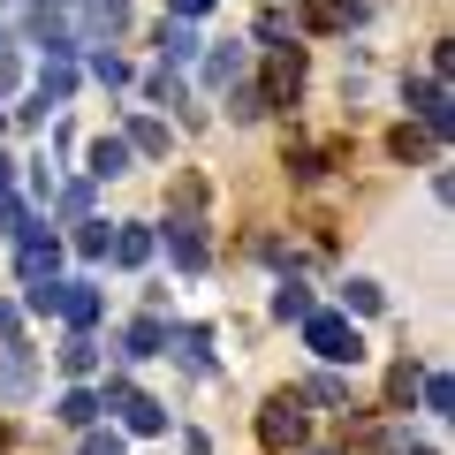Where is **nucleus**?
I'll return each instance as SVG.
<instances>
[{
  "label": "nucleus",
  "mask_w": 455,
  "mask_h": 455,
  "mask_svg": "<svg viewBox=\"0 0 455 455\" xmlns=\"http://www.w3.org/2000/svg\"><path fill=\"white\" fill-rule=\"evenodd\" d=\"M296 326H304V349H311V357H326V364H357L364 357L357 326L341 319V311H311V319H296Z\"/></svg>",
  "instance_id": "nucleus-1"
},
{
  "label": "nucleus",
  "mask_w": 455,
  "mask_h": 455,
  "mask_svg": "<svg viewBox=\"0 0 455 455\" xmlns=\"http://www.w3.org/2000/svg\"><path fill=\"white\" fill-rule=\"evenodd\" d=\"M259 440H266V448H304V395H296V387H281L274 395V403H266L259 410Z\"/></svg>",
  "instance_id": "nucleus-2"
},
{
  "label": "nucleus",
  "mask_w": 455,
  "mask_h": 455,
  "mask_svg": "<svg viewBox=\"0 0 455 455\" xmlns=\"http://www.w3.org/2000/svg\"><path fill=\"white\" fill-rule=\"evenodd\" d=\"M167 251H175V266H182V274H205V259H212L205 220H197V212H175V220H167Z\"/></svg>",
  "instance_id": "nucleus-3"
},
{
  "label": "nucleus",
  "mask_w": 455,
  "mask_h": 455,
  "mask_svg": "<svg viewBox=\"0 0 455 455\" xmlns=\"http://www.w3.org/2000/svg\"><path fill=\"white\" fill-rule=\"evenodd\" d=\"M53 266H61V243H53L46 228H31V235L16 243V274L23 281H53Z\"/></svg>",
  "instance_id": "nucleus-4"
},
{
  "label": "nucleus",
  "mask_w": 455,
  "mask_h": 455,
  "mask_svg": "<svg viewBox=\"0 0 455 455\" xmlns=\"http://www.w3.org/2000/svg\"><path fill=\"white\" fill-rule=\"evenodd\" d=\"M403 99L425 114V122H433V137H448V130H455V107H448V92H440V76H418V84H403Z\"/></svg>",
  "instance_id": "nucleus-5"
},
{
  "label": "nucleus",
  "mask_w": 455,
  "mask_h": 455,
  "mask_svg": "<svg viewBox=\"0 0 455 455\" xmlns=\"http://www.w3.org/2000/svg\"><path fill=\"white\" fill-rule=\"evenodd\" d=\"M23 38H38V46H46V53H68V16H61V8H46V0H38L31 16H23Z\"/></svg>",
  "instance_id": "nucleus-6"
},
{
  "label": "nucleus",
  "mask_w": 455,
  "mask_h": 455,
  "mask_svg": "<svg viewBox=\"0 0 455 455\" xmlns=\"http://www.w3.org/2000/svg\"><path fill=\"white\" fill-rule=\"evenodd\" d=\"M61 319L76 326V334L99 326V289H92V281H61Z\"/></svg>",
  "instance_id": "nucleus-7"
},
{
  "label": "nucleus",
  "mask_w": 455,
  "mask_h": 455,
  "mask_svg": "<svg viewBox=\"0 0 455 455\" xmlns=\"http://www.w3.org/2000/svg\"><path fill=\"white\" fill-rule=\"evenodd\" d=\"M296 84H304V53L281 46V53H274V68H266V99H296Z\"/></svg>",
  "instance_id": "nucleus-8"
},
{
  "label": "nucleus",
  "mask_w": 455,
  "mask_h": 455,
  "mask_svg": "<svg viewBox=\"0 0 455 455\" xmlns=\"http://www.w3.org/2000/svg\"><path fill=\"white\" fill-rule=\"evenodd\" d=\"M68 92H76V68H68V53H53V61L38 68V107H61Z\"/></svg>",
  "instance_id": "nucleus-9"
},
{
  "label": "nucleus",
  "mask_w": 455,
  "mask_h": 455,
  "mask_svg": "<svg viewBox=\"0 0 455 455\" xmlns=\"http://www.w3.org/2000/svg\"><path fill=\"white\" fill-rule=\"evenodd\" d=\"M167 341H175V357L190 364V372H212V334H205V326H175Z\"/></svg>",
  "instance_id": "nucleus-10"
},
{
  "label": "nucleus",
  "mask_w": 455,
  "mask_h": 455,
  "mask_svg": "<svg viewBox=\"0 0 455 455\" xmlns=\"http://www.w3.org/2000/svg\"><path fill=\"white\" fill-rule=\"evenodd\" d=\"M152 46L167 53V68H182V61H197V31H190V23H160V31H152Z\"/></svg>",
  "instance_id": "nucleus-11"
},
{
  "label": "nucleus",
  "mask_w": 455,
  "mask_h": 455,
  "mask_svg": "<svg viewBox=\"0 0 455 455\" xmlns=\"http://www.w3.org/2000/svg\"><path fill=\"white\" fill-rule=\"evenodd\" d=\"M122 23H130V0H84V31L92 38H114Z\"/></svg>",
  "instance_id": "nucleus-12"
},
{
  "label": "nucleus",
  "mask_w": 455,
  "mask_h": 455,
  "mask_svg": "<svg viewBox=\"0 0 455 455\" xmlns=\"http://www.w3.org/2000/svg\"><path fill=\"white\" fill-rule=\"evenodd\" d=\"M160 349H167V326H160V319H137L130 334H122V357H130V364H137V357H160Z\"/></svg>",
  "instance_id": "nucleus-13"
},
{
  "label": "nucleus",
  "mask_w": 455,
  "mask_h": 455,
  "mask_svg": "<svg viewBox=\"0 0 455 455\" xmlns=\"http://www.w3.org/2000/svg\"><path fill=\"white\" fill-rule=\"evenodd\" d=\"M114 175H130V145L122 137H99L92 145V182H114Z\"/></svg>",
  "instance_id": "nucleus-14"
},
{
  "label": "nucleus",
  "mask_w": 455,
  "mask_h": 455,
  "mask_svg": "<svg viewBox=\"0 0 455 455\" xmlns=\"http://www.w3.org/2000/svg\"><path fill=\"white\" fill-rule=\"evenodd\" d=\"M61 372H68V379H92V372H99V341H92V334H68V341H61Z\"/></svg>",
  "instance_id": "nucleus-15"
},
{
  "label": "nucleus",
  "mask_w": 455,
  "mask_h": 455,
  "mask_svg": "<svg viewBox=\"0 0 455 455\" xmlns=\"http://www.w3.org/2000/svg\"><path fill=\"white\" fill-rule=\"evenodd\" d=\"M243 61H251V53L235 46V38H228V46H212V53H205V84H235V76H243Z\"/></svg>",
  "instance_id": "nucleus-16"
},
{
  "label": "nucleus",
  "mask_w": 455,
  "mask_h": 455,
  "mask_svg": "<svg viewBox=\"0 0 455 455\" xmlns=\"http://www.w3.org/2000/svg\"><path fill=\"white\" fill-rule=\"evenodd\" d=\"M122 145H137V152H145V160H167V122H152V114H137V122H130V137H122Z\"/></svg>",
  "instance_id": "nucleus-17"
},
{
  "label": "nucleus",
  "mask_w": 455,
  "mask_h": 455,
  "mask_svg": "<svg viewBox=\"0 0 455 455\" xmlns=\"http://www.w3.org/2000/svg\"><path fill=\"white\" fill-rule=\"evenodd\" d=\"M122 418H130V433H167V410L152 403V395H130V403H122Z\"/></svg>",
  "instance_id": "nucleus-18"
},
{
  "label": "nucleus",
  "mask_w": 455,
  "mask_h": 455,
  "mask_svg": "<svg viewBox=\"0 0 455 455\" xmlns=\"http://www.w3.org/2000/svg\"><path fill=\"white\" fill-rule=\"evenodd\" d=\"M114 259H122V266H145L152 259V228H114Z\"/></svg>",
  "instance_id": "nucleus-19"
},
{
  "label": "nucleus",
  "mask_w": 455,
  "mask_h": 455,
  "mask_svg": "<svg viewBox=\"0 0 455 455\" xmlns=\"http://www.w3.org/2000/svg\"><path fill=\"white\" fill-rule=\"evenodd\" d=\"M92 418H99V395L92 387H68L61 395V425H92Z\"/></svg>",
  "instance_id": "nucleus-20"
},
{
  "label": "nucleus",
  "mask_w": 455,
  "mask_h": 455,
  "mask_svg": "<svg viewBox=\"0 0 455 455\" xmlns=\"http://www.w3.org/2000/svg\"><path fill=\"white\" fill-rule=\"evenodd\" d=\"M76 251H84V259H107V251H114V228L107 220H84L76 228Z\"/></svg>",
  "instance_id": "nucleus-21"
},
{
  "label": "nucleus",
  "mask_w": 455,
  "mask_h": 455,
  "mask_svg": "<svg viewBox=\"0 0 455 455\" xmlns=\"http://www.w3.org/2000/svg\"><path fill=\"white\" fill-rule=\"evenodd\" d=\"M274 319H311V296L296 289V281H281V289H274Z\"/></svg>",
  "instance_id": "nucleus-22"
},
{
  "label": "nucleus",
  "mask_w": 455,
  "mask_h": 455,
  "mask_svg": "<svg viewBox=\"0 0 455 455\" xmlns=\"http://www.w3.org/2000/svg\"><path fill=\"white\" fill-rule=\"evenodd\" d=\"M418 387H425V410H440V418L455 410V387H448V372H418Z\"/></svg>",
  "instance_id": "nucleus-23"
},
{
  "label": "nucleus",
  "mask_w": 455,
  "mask_h": 455,
  "mask_svg": "<svg viewBox=\"0 0 455 455\" xmlns=\"http://www.w3.org/2000/svg\"><path fill=\"white\" fill-rule=\"evenodd\" d=\"M84 455H130V440L107 433V425H84Z\"/></svg>",
  "instance_id": "nucleus-24"
},
{
  "label": "nucleus",
  "mask_w": 455,
  "mask_h": 455,
  "mask_svg": "<svg viewBox=\"0 0 455 455\" xmlns=\"http://www.w3.org/2000/svg\"><path fill=\"white\" fill-rule=\"evenodd\" d=\"M311 403H349V379H341V372H311Z\"/></svg>",
  "instance_id": "nucleus-25"
},
{
  "label": "nucleus",
  "mask_w": 455,
  "mask_h": 455,
  "mask_svg": "<svg viewBox=\"0 0 455 455\" xmlns=\"http://www.w3.org/2000/svg\"><path fill=\"white\" fill-rule=\"evenodd\" d=\"M92 76L114 92V84H130V61H122V53H92Z\"/></svg>",
  "instance_id": "nucleus-26"
},
{
  "label": "nucleus",
  "mask_w": 455,
  "mask_h": 455,
  "mask_svg": "<svg viewBox=\"0 0 455 455\" xmlns=\"http://www.w3.org/2000/svg\"><path fill=\"white\" fill-rule=\"evenodd\" d=\"M61 212H68V220H92V182H68V190H61Z\"/></svg>",
  "instance_id": "nucleus-27"
},
{
  "label": "nucleus",
  "mask_w": 455,
  "mask_h": 455,
  "mask_svg": "<svg viewBox=\"0 0 455 455\" xmlns=\"http://www.w3.org/2000/svg\"><path fill=\"white\" fill-rule=\"evenodd\" d=\"M341 304H349V311H379V281H349Z\"/></svg>",
  "instance_id": "nucleus-28"
},
{
  "label": "nucleus",
  "mask_w": 455,
  "mask_h": 455,
  "mask_svg": "<svg viewBox=\"0 0 455 455\" xmlns=\"http://www.w3.org/2000/svg\"><path fill=\"white\" fill-rule=\"evenodd\" d=\"M418 395V364H395V379H387V403H410Z\"/></svg>",
  "instance_id": "nucleus-29"
},
{
  "label": "nucleus",
  "mask_w": 455,
  "mask_h": 455,
  "mask_svg": "<svg viewBox=\"0 0 455 455\" xmlns=\"http://www.w3.org/2000/svg\"><path fill=\"white\" fill-rule=\"evenodd\" d=\"M251 114H266V92L259 84H235V122H251Z\"/></svg>",
  "instance_id": "nucleus-30"
},
{
  "label": "nucleus",
  "mask_w": 455,
  "mask_h": 455,
  "mask_svg": "<svg viewBox=\"0 0 455 455\" xmlns=\"http://www.w3.org/2000/svg\"><path fill=\"white\" fill-rule=\"evenodd\" d=\"M31 311H61V281H31V296H23Z\"/></svg>",
  "instance_id": "nucleus-31"
},
{
  "label": "nucleus",
  "mask_w": 455,
  "mask_h": 455,
  "mask_svg": "<svg viewBox=\"0 0 455 455\" xmlns=\"http://www.w3.org/2000/svg\"><path fill=\"white\" fill-rule=\"evenodd\" d=\"M152 99H167V107H182V76H175L167 61H160V76H152Z\"/></svg>",
  "instance_id": "nucleus-32"
},
{
  "label": "nucleus",
  "mask_w": 455,
  "mask_h": 455,
  "mask_svg": "<svg viewBox=\"0 0 455 455\" xmlns=\"http://www.w3.org/2000/svg\"><path fill=\"white\" fill-rule=\"evenodd\" d=\"M387 145H395V160H418V152H425V137H418V130H395Z\"/></svg>",
  "instance_id": "nucleus-33"
},
{
  "label": "nucleus",
  "mask_w": 455,
  "mask_h": 455,
  "mask_svg": "<svg viewBox=\"0 0 455 455\" xmlns=\"http://www.w3.org/2000/svg\"><path fill=\"white\" fill-rule=\"evenodd\" d=\"M167 8H175V23H190V16H205L212 0H167Z\"/></svg>",
  "instance_id": "nucleus-34"
},
{
  "label": "nucleus",
  "mask_w": 455,
  "mask_h": 455,
  "mask_svg": "<svg viewBox=\"0 0 455 455\" xmlns=\"http://www.w3.org/2000/svg\"><path fill=\"white\" fill-rule=\"evenodd\" d=\"M16 326H23V311H16V304H0V341H16Z\"/></svg>",
  "instance_id": "nucleus-35"
},
{
  "label": "nucleus",
  "mask_w": 455,
  "mask_h": 455,
  "mask_svg": "<svg viewBox=\"0 0 455 455\" xmlns=\"http://www.w3.org/2000/svg\"><path fill=\"white\" fill-rule=\"evenodd\" d=\"M0 92H16V61L8 53H0Z\"/></svg>",
  "instance_id": "nucleus-36"
},
{
  "label": "nucleus",
  "mask_w": 455,
  "mask_h": 455,
  "mask_svg": "<svg viewBox=\"0 0 455 455\" xmlns=\"http://www.w3.org/2000/svg\"><path fill=\"white\" fill-rule=\"evenodd\" d=\"M182 455H212V448H205V440H197V433H190V440H182Z\"/></svg>",
  "instance_id": "nucleus-37"
},
{
  "label": "nucleus",
  "mask_w": 455,
  "mask_h": 455,
  "mask_svg": "<svg viewBox=\"0 0 455 455\" xmlns=\"http://www.w3.org/2000/svg\"><path fill=\"white\" fill-rule=\"evenodd\" d=\"M0 53H8V31H0Z\"/></svg>",
  "instance_id": "nucleus-38"
},
{
  "label": "nucleus",
  "mask_w": 455,
  "mask_h": 455,
  "mask_svg": "<svg viewBox=\"0 0 455 455\" xmlns=\"http://www.w3.org/2000/svg\"><path fill=\"white\" fill-rule=\"evenodd\" d=\"M319 455H334V448H319Z\"/></svg>",
  "instance_id": "nucleus-39"
}]
</instances>
